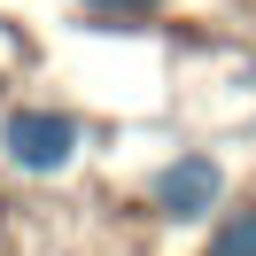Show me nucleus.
<instances>
[{"label":"nucleus","mask_w":256,"mask_h":256,"mask_svg":"<svg viewBox=\"0 0 256 256\" xmlns=\"http://www.w3.org/2000/svg\"><path fill=\"white\" fill-rule=\"evenodd\" d=\"M70 148H78V116H62V109H16L8 116V156L24 171H62Z\"/></svg>","instance_id":"f257e3e1"},{"label":"nucleus","mask_w":256,"mask_h":256,"mask_svg":"<svg viewBox=\"0 0 256 256\" xmlns=\"http://www.w3.org/2000/svg\"><path fill=\"white\" fill-rule=\"evenodd\" d=\"M218 186H225V171L210 156H178V163L156 171V210L163 218H202V210L218 202Z\"/></svg>","instance_id":"f03ea898"},{"label":"nucleus","mask_w":256,"mask_h":256,"mask_svg":"<svg viewBox=\"0 0 256 256\" xmlns=\"http://www.w3.org/2000/svg\"><path fill=\"white\" fill-rule=\"evenodd\" d=\"M210 256H256V210L225 218V225H218V240H210Z\"/></svg>","instance_id":"7ed1b4c3"},{"label":"nucleus","mask_w":256,"mask_h":256,"mask_svg":"<svg viewBox=\"0 0 256 256\" xmlns=\"http://www.w3.org/2000/svg\"><path fill=\"white\" fill-rule=\"evenodd\" d=\"M86 8H101V16H148L156 0H86Z\"/></svg>","instance_id":"20e7f679"}]
</instances>
